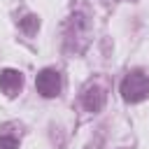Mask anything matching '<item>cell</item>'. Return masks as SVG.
<instances>
[{
  "instance_id": "obj_1",
  "label": "cell",
  "mask_w": 149,
  "mask_h": 149,
  "mask_svg": "<svg viewBox=\"0 0 149 149\" xmlns=\"http://www.w3.org/2000/svg\"><path fill=\"white\" fill-rule=\"evenodd\" d=\"M88 33H91V26L86 21V16L81 12H74L68 21V30H65V44L68 49L72 51H81L88 42Z\"/></svg>"
},
{
  "instance_id": "obj_6",
  "label": "cell",
  "mask_w": 149,
  "mask_h": 149,
  "mask_svg": "<svg viewBox=\"0 0 149 149\" xmlns=\"http://www.w3.org/2000/svg\"><path fill=\"white\" fill-rule=\"evenodd\" d=\"M19 28L26 33V35H35L37 28H40V19L35 14H26L23 19H19Z\"/></svg>"
},
{
  "instance_id": "obj_8",
  "label": "cell",
  "mask_w": 149,
  "mask_h": 149,
  "mask_svg": "<svg viewBox=\"0 0 149 149\" xmlns=\"http://www.w3.org/2000/svg\"><path fill=\"white\" fill-rule=\"evenodd\" d=\"M105 2H112V0H105Z\"/></svg>"
},
{
  "instance_id": "obj_5",
  "label": "cell",
  "mask_w": 149,
  "mask_h": 149,
  "mask_svg": "<svg viewBox=\"0 0 149 149\" xmlns=\"http://www.w3.org/2000/svg\"><path fill=\"white\" fill-rule=\"evenodd\" d=\"M81 105L86 112H100L105 105V91L98 84H88L81 93Z\"/></svg>"
},
{
  "instance_id": "obj_3",
  "label": "cell",
  "mask_w": 149,
  "mask_h": 149,
  "mask_svg": "<svg viewBox=\"0 0 149 149\" xmlns=\"http://www.w3.org/2000/svg\"><path fill=\"white\" fill-rule=\"evenodd\" d=\"M35 88L44 98H56L61 93V72L54 68H44L35 77Z\"/></svg>"
},
{
  "instance_id": "obj_4",
  "label": "cell",
  "mask_w": 149,
  "mask_h": 149,
  "mask_svg": "<svg viewBox=\"0 0 149 149\" xmlns=\"http://www.w3.org/2000/svg\"><path fill=\"white\" fill-rule=\"evenodd\" d=\"M21 86H23V77H21L19 70L7 68V70L0 72V91H2L7 98H14V95L21 91Z\"/></svg>"
},
{
  "instance_id": "obj_2",
  "label": "cell",
  "mask_w": 149,
  "mask_h": 149,
  "mask_svg": "<svg viewBox=\"0 0 149 149\" xmlns=\"http://www.w3.org/2000/svg\"><path fill=\"white\" fill-rule=\"evenodd\" d=\"M149 95V79L144 72L140 70H133L123 77L121 81V98L126 102H140Z\"/></svg>"
},
{
  "instance_id": "obj_7",
  "label": "cell",
  "mask_w": 149,
  "mask_h": 149,
  "mask_svg": "<svg viewBox=\"0 0 149 149\" xmlns=\"http://www.w3.org/2000/svg\"><path fill=\"white\" fill-rule=\"evenodd\" d=\"M0 149H19V140L14 135H0Z\"/></svg>"
}]
</instances>
